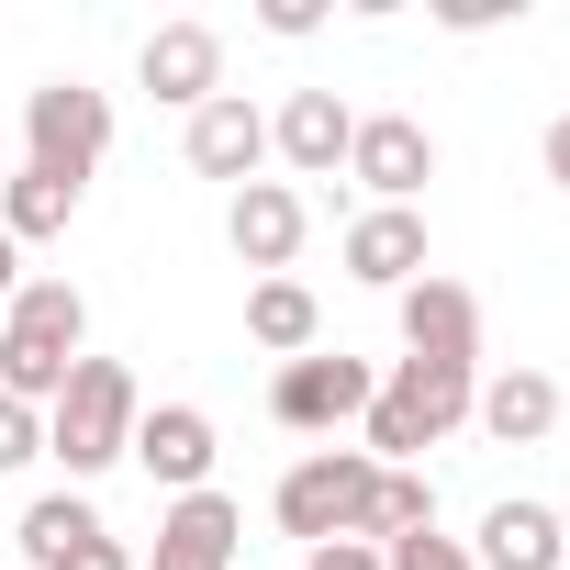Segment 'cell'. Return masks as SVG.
<instances>
[{
  "mask_svg": "<svg viewBox=\"0 0 570 570\" xmlns=\"http://www.w3.org/2000/svg\"><path fill=\"white\" fill-rule=\"evenodd\" d=\"M79 358H90V303H79V279H23V292L0 303V392L46 414Z\"/></svg>",
  "mask_w": 570,
  "mask_h": 570,
  "instance_id": "cell-1",
  "label": "cell"
},
{
  "mask_svg": "<svg viewBox=\"0 0 570 570\" xmlns=\"http://www.w3.org/2000/svg\"><path fill=\"white\" fill-rule=\"evenodd\" d=\"M470 403H481V370H448V358H403V370L370 392V414H358V448H370L381 470H414L436 436H459V425H470Z\"/></svg>",
  "mask_w": 570,
  "mask_h": 570,
  "instance_id": "cell-2",
  "label": "cell"
},
{
  "mask_svg": "<svg viewBox=\"0 0 570 570\" xmlns=\"http://www.w3.org/2000/svg\"><path fill=\"white\" fill-rule=\"evenodd\" d=\"M135 414H146L135 370H124V358H79L68 392L46 403V459H57L68 481H101V470L135 448Z\"/></svg>",
  "mask_w": 570,
  "mask_h": 570,
  "instance_id": "cell-3",
  "label": "cell"
},
{
  "mask_svg": "<svg viewBox=\"0 0 570 570\" xmlns=\"http://www.w3.org/2000/svg\"><path fill=\"white\" fill-rule=\"evenodd\" d=\"M370 492H381V459L370 448H314V459H292L279 470V537H303V548H325V537H370Z\"/></svg>",
  "mask_w": 570,
  "mask_h": 570,
  "instance_id": "cell-4",
  "label": "cell"
},
{
  "mask_svg": "<svg viewBox=\"0 0 570 570\" xmlns=\"http://www.w3.org/2000/svg\"><path fill=\"white\" fill-rule=\"evenodd\" d=\"M101 157H112V101H101L90 79H46V90H23V168L90 190Z\"/></svg>",
  "mask_w": 570,
  "mask_h": 570,
  "instance_id": "cell-5",
  "label": "cell"
},
{
  "mask_svg": "<svg viewBox=\"0 0 570 570\" xmlns=\"http://www.w3.org/2000/svg\"><path fill=\"white\" fill-rule=\"evenodd\" d=\"M370 392H381V370H370V358H347V347H314V358H279V381H268V414L292 425V436H336V425H358V414H370Z\"/></svg>",
  "mask_w": 570,
  "mask_h": 570,
  "instance_id": "cell-6",
  "label": "cell"
},
{
  "mask_svg": "<svg viewBox=\"0 0 570 570\" xmlns=\"http://www.w3.org/2000/svg\"><path fill=\"white\" fill-rule=\"evenodd\" d=\"M347 179H358L370 202L414 213V190L436 179V135H425L414 112H358V135H347Z\"/></svg>",
  "mask_w": 570,
  "mask_h": 570,
  "instance_id": "cell-7",
  "label": "cell"
},
{
  "mask_svg": "<svg viewBox=\"0 0 570 570\" xmlns=\"http://www.w3.org/2000/svg\"><path fill=\"white\" fill-rule=\"evenodd\" d=\"M124 459H135V470L179 503V492H213V459H224V448H213V414H202V403H146Z\"/></svg>",
  "mask_w": 570,
  "mask_h": 570,
  "instance_id": "cell-8",
  "label": "cell"
},
{
  "mask_svg": "<svg viewBox=\"0 0 570 570\" xmlns=\"http://www.w3.org/2000/svg\"><path fill=\"white\" fill-rule=\"evenodd\" d=\"M303 224H314V213H303V190H292V179H246V190L224 202V246H235L257 279H292Z\"/></svg>",
  "mask_w": 570,
  "mask_h": 570,
  "instance_id": "cell-9",
  "label": "cell"
},
{
  "mask_svg": "<svg viewBox=\"0 0 570 570\" xmlns=\"http://www.w3.org/2000/svg\"><path fill=\"white\" fill-rule=\"evenodd\" d=\"M347 135H358V112L336 90H292V101L268 112V157L292 168V179H336L347 168Z\"/></svg>",
  "mask_w": 570,
  "mask_h": 570,
  "instance_id": "cell-10",
  "label": "cell"
},
{
  "mask_svg": "<svg viewBox=\"0 0 570 570\" xmlns=\"http://www.w3.org/2000/svg\"><path fill=\"white\" fill-rule=\"evenodd\" d=\"M403 303V358H448V370H481V303L459 292V279H414V292H392Z\"/></svg>",
  "mask_w": 570,
  "mask_h": 570,
  "instance_id": "cell-11",
  "label": "cell"
},
{
  "mask_svg": "<svg viewBox=\"0 0 570 570\" xmlns=\"http://www.w3.org/2000/svg\"><path fill=\"white\" fill-rule=\"evenodd\" d=\"M135 79H146L168 112H202V101L224 90V35H213V23H157L146 57H135Z\"/></svg>",
  "mask_w": 570,
  "mask_h": 570,
  "instance_id": "cell-12",
  "label": "cell"
},
{
  "mask_svg": "<svg viewBox=\"0 0 570 570\" xmlns=\"http://www.w3.org/2000/svg\"><path fill=\"white\" fill-rule=\"evenodd\" d=\"M190 168H202V179H235V190H246V179L268 168V112H257L246 90H213V101L190 112Z\"/></svg>",
  "mask_w": 570,
  "mask_h": 570,
  "instance_id": "cell-13",
  "label": "cell"
},
{
  "mask_svg": "<svg viewBox=\"0 0 570 570\" xmlns=\"http://www.w3.org/2000/svg\"><path fill=\"white\" fill-rule=\"evenodd\" d=\"M235 537H246V514L224 492H179L157 514V559L146 570H235Z\"/></svg>",
  "mask_w": 570,
  "mask_h": 570,
  "instance_id": "cell-14",
  "label": "cell"
},
{
  "mask_svg": "<svg viewBox=\"0 0 570 570\" xmlns=\"http://www.w3.org/2000/svg\"><path fill=\"white\" fill-rule=\"evenodd\" d=\"M347 279H370V292H414V279H425V213L370 202L347 224Z\"/></svg>",
  "mask_w": 570,
  "mask_h": 570,
  "instance_id": "cell-15",
  "label": "cell"
},
{
  "mask_svg": "<svg viewBox=\"0 0 570 570\" xmlns=\"http://www.w3.org/2000/svg\"><path fill=\"white\" fill-rule=\"evenodd\" d=\"M559 548H570V525L548 514V503H492L481 514V537H470V570H559Z\"/></svg>",
  "mask_w": 570,
  "mask_h": 570,
  "instance_id": "cell-16",
  "label": "cell"
},
{
  "mask_svg": "<svg viewBox=\"0 0 570 570\" xmlns=\"http://www.w3.org/2000/svg\"><path fill=\"white\" fill-rule=\"evenodd\" d=\"M470 425H481L492 448H537V436L559 425V381H548V370H492L481 403H470Z\"/></svg>",
  "mask_w": 570,
  "mask_h": 570,
  "instance_id": "cell-17",
  "label": "cell"
},
{
  "mask_svg": "<svg viewBox=\"0 0 570 570\" xmlns=\"http://www.w3.org/2000/svg\"><path fill=\"white\" fill-rule=\"evenodd\" d=\"M246 336L268 358H314L325 347V303L303 292V279H257V292H246Z\"/></svg>",
  "mask_w": 570,
  "mask_h": 570,
  "instance_id": "cell-18",
  "label": "cell"
},
{
  "mask_svg": "<svg viewBox=\"0 0 570 570\" xmlns=\"http://www.w3.org/2000/svg\"><path fill=\"white\" fill-rule=\"evenodd\" d=\"M12 537H23V570H57L79 537H101V503H90V492H46V503H23Z\"/></svg>",
  "mask_w": 570,
  "mask_h": 570,
  "instance_id": "cell-19",
  "label": "cell"
},
{
  "mask_svg": "<svg viewBox=\"0 0 570 570\" xmlns=\"http://www.w3.org/2000/svg\"><path fill=\"white\" fill-rule=\"evenodd\" d=\"M68 213H79V190H68V179H46V168H12V190H0V235H12V246L68 235Z\"/></svg>",
  "mask_w": 570,
  "mask_h": 570,
  "instance_id": "cell-20",
  "label": "cell"
},
{
  "mask_svg": "<svg viewBox=\"0 0 570 570\" xmlns=\"http://www.w3.org/2000/svg\"><path fill=\"white\" fill-rule=\"evenodd\" d=\"M414 525H436V481H425V470H381V492H370V548H392V537H414Z\"/></svg>",
  "mask_w": 570,
  "mask_h": 570,
  "instance_id": "cell-21",
  "label": "cell"
},
{
  "mask_svg": "<svg viewBox=\"0 0 570 570\" xmlns=\"http://www.w3.org/2000/svg\"><path fill=\"white\" fill-rule=\"evenodd\" d=\"M381 570H470V548H459V537H436V525H414V537H392V548H381Z\"/></svg>",
  "mask_w": 570,
  "mask_h": 570,
  "instance_id": "cell-22",
  "label": "cell"
},
{
  "mask_svg": "<svg viewBox=\"0 0 570 570\" xmlns=\"http://www.w3.org/2000/svg\"><path fill=\"white\" fill-rule=\"evenodd\" d=\"M35 459H46V414L0 392V470H35Z\"/></svg>",
  "mask_w": 570,
  "mask_h": 570,
  "instance_id": "cell-23",
  "label": "cell"
},
{
  "mask_svg": "<svg viewBox=\"0 0 570 570\" xmlns=\"http://www.w3.org/2000/svg\"><path fill=\"white\" fill-rule=\"evenodd\" d=\"M303 570H381V548L370 537H325V548H303Z\"/></svg>",
  "mask_w": 570,
  "mask_h": 570,
  "instance_id": "cell-24",
  "label": "cell"
},
{
  "mask_svg": "<svg viewBox=\"0 0 570 570\" xmlns=\"http://www.w3.org/2000/svg\"><path fill=\"white\" fill-rule=\"evenodd\" d=\"M57 570H135V559H124V537H112V525H101V537H79V548H68V559H57Z\"/></svg>",
  "mask_w": 570,
  "mask_h": 570,
  "instance_id": "cell-25",
  "label": "cell"
},
{
  "mask_svg": "<svg viewBox=\"0 0 570 570\" xmlns=\"http://www.w3.org/2000/svg\"><path fill=\"white\" fill-rule=\"evenodd\" d=\"M257 23H268V35H314V23H325V0H268Z\"/></svg>",
  "mask_w": 570,
  "mask_h": 570,
  "instance_id": "cell-26",
  "label": "cell"
},
{
  "mask_svg": "<svg viewBox=\"0 0 570 570\" xmlns=\"http://www.w3.org/2000/svg\"><path fill=\"white\" fill-rule=\"evenodd\" d=\"M537 157H548V179H559V190H570V112H559V124H548V146H537Z\"/></svg>",
  "mask_w": 570,
  "mask_h": 570,
  "instance_id": "cell-27",
  "label": "cell"
},
{
  "mask_svg": "<svg viewBox=\"0 0 570 570\" xmlns=\"http://www.w3.org/2000/svg\"><path fill=\"white\" fill-rule=\"evenodd\" d=\"M12 292H23V246L0 235V303H12Z\"/></svg>",
  "mask_w": 570,
  "mask_h": 570,
  "instance_id": "cell-28",
  "label": "cell"
},
{
  "mask_svg": "<svg viewBox=\"0 0 570 570\" xmlns=\"http://www.w3.org/2000/svg\"><path fill=\"white\" fill-rule=\"evenodd\" d=\"M559 570H570V548H559Z\"/></svg>",
  "mask_w": 570,
  "mask_h": 570,
  "instance_id": "cell-29",
  "label": "cell"
}]
</instances>
